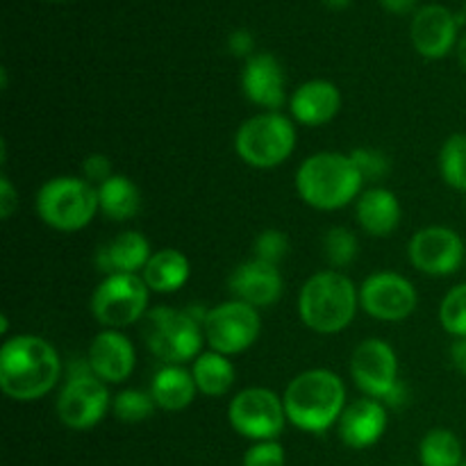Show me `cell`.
<instances>
[{"mask_svg":"<svg viewBox=\"0 0 466 466\" xmlns=\"http://www.w3.org/2000/svg\"><path fill=\"white\" fill-rule=\"evenodd\" d=\"M62 376V360L50 341L36 335L9 337L0 349V390L18 403L44 399Z\"/></svg>","mask_w":466,"mask_h":466,"instance_id":"1","label":"cell"},{"mask_svg":"<svg viewBox=\"0 0 466 466\" xmlns=\"http://www.w3.org/2000/svg\"><path fill=\"white\" fill-rule=\"evenodd\" d=\"M287 421L303 432L321 435L339 423L346 410V385L330 369H309L299 373L287 385L285 396Z\"/></svg>","mask_w":466,"mask_h":466,"instance_id":"2","label":"cell"},{"mask_svg":"<svg viewBox=\"0 0 466 466\" xmlns=\"http://www.w3.org/2000/svg\"><path fill=\"white\" fill-rule=\"evenodd\" d=\"M362 187L364 177L350 155L317 153L305 159L296 171L299 196L303 203L321 212L346 208L350 200L360 198Z\"/></svg>","mask_w":466,"mask_h":466,"instance_id":"3","label":"cell"},{"mask_svg":"<svg viewBox=\"0 0 466 466\" xmlns=\"http://www.w3.org/2000/svg\"><path fill=\"white\" fill-rule=\"evenodd\" d=\"M360 305V289L339 271L309 276L299 294L300 321L319 335H337L353 323Z\"/></svg>","mask_w":466,"mask_h":466,"instance_id":"4","label":"cell"},{"mask_svg":"<svg viewBox=\"0 0 466 466\" xmlns=\"http://www.w3.org/2000/svg\"><path fill=\"white\" fill-rule=\"evenodd\" d=\"M205 314L194 308L176 309L168 305L148 309L144 317V339L150 353L167 364L191 362L200 355L205 341L203 332Z\"/></svg>","mask_w":466,"mask_h":466,"instance_id":"5","label":"cell"},{"mask_svg":"<svg viewBox=\"0 0 466 466\" xmlns=\"http://www.w3.org/2000/svg\"><path fill=\"white\" fill-rule=\"evenodd\" d=\"M35 208L41 221L53 230L77 232L89 226L98 212V187L85 177H53L41 185Z\"/></svg>","mask_w":466,"mask_h":466,"instance_id":"6","label":"cell"},{"mask_svg":"<svg viewBox=\"0 0 466 466\" xmlns=\"http://www.w3.org/2000/svg\"><path fill=\"white\" fill-rule=\"evenodd\" d=\"M296 148V127L285 114L262 112L246 118L235 135V150L253 168H276Z\"/></svg>","mask_w":466,"mask_h":466,"instance_id":"7","label":"cell"},{"mask_svg":"<svg viewBox=\"0 0 466 466\" xmlns=\"http://www.w3.org/2000/svg\"><path fill=\"white\" fill-rule=\"evenodd\" d=\"M350 376L360 391L390 408L408 400V390L399 380V358L385 339H364L350 358Z\"/></svg>","mask_w":466,"mask_h":466,"instance_id":"8","label":"cell"},{"mask_svg":"<svg viewBox=\"0 0 466 466\" xmlns=\"http://www.w3.org/2000/svg\"><path fill=\"white\" fill-rule=\"evenodd\" d=\"M109 410L107 382L89 367V360H76L68 367L66 382L57 399V417L71 431H89L98 426Z\"/></svg>","mask_w":466,"mask_h":466,"instance_id":"9","label":"cell"},{"mask_svg":"<svg viewBox=\"0 0 466 466\" xmlns=\"http://www.w3.org/2000/svg\"><path fill=\"white\" fill-rule=\"evenodd\" d=\"M150 289L139 273H114L91 294V314L105 330H121L148 314Z\"/></svg>","mask_w":466,"mask_h":466,"instance_id":"10","label":"cell"},{"mask_svg":"<svg viewBox=\"0 0 466 466\" xmlns=\"http://www.w3.org/2000/svg\"><path fill=\"white\" fill-rule=\"evenodd\" d=\"M228 421L237 435L250 441L276 440L287 421L282 396L267 387H248L230 400Z\"/></svg>","mask_w":466,"mask_h":466,"instance_id":"11","label":"cell"},{"mask_svg":"<svg viewBox=\"0 0 466 466\" xmlns=\"http://www.w3.org/2000/svg\"><path fill=\"white\" fill-rule=\"evenodd\" d=\"M262 330L259 312L241 300H228L208 309L203 319L205 341L221 355H239L258 341Z\"/></svg>","mask_w":466,"mask_h":466,"instance_id":"12","label":"cell"},{"mask_svg":"<svg viewBox=\"0 0 466 466\" xmlns=\"http://www.w3.org/2000/svg\"><path fill=\"white\" fill-rule=\"evenodd\" d=\"M464 253L462 237L446 226L421 228L408 244L412 267L431 278L453 276L462 267Z\"/></svg>","mask_w":466,"mask_h":466,"instance_id":"13","label":"cell"},{"mask_svg":"<svg viewBox=\"0 0 466 466\" xmlns=\"http://www.w3.org/2000/svg\"><path fill=\"white\" fill-rule=\"evenodd\" d=\"M360 305L378 321H403L417 309L419 296L412 282L394 271H376L360 287Z\"/></svg>","mask_w":466,"mask_h":466,"instance_id":"14","label":"cell"},{"mask_svg":"<svg viewBox=\"0 0 466 466\" xmlns=\"http://www.w3.org/2000/svg\"><path fill=\"white\" fill-rule=\"evenodd\" d=\"M410 36L417 53L426 59H441L458 44V18L444 5H423L414 12Z\"/></svg>","mask_w":466,"mask_h":466,"instance_id":"15","label":"cell"},{"mask_svg":"<svg viewBox=\"0 0 466 466\" xmlns=\"http://www.w3.org/2000/svg\"><path fill=\"white\" fill-rule=\"evenodd\" d=\"M228 287L235 300H241L255 309L271 308L282 296V276L276 264L253 258L232 271Z\"/></svg>","mask_w":466,"mask_h":466,"instance_id":"16","label":"cell"},{"mask_svg":"<svg viewBox=\"0 0 466 466\" xmlns=\"http://www.w3.org/2000/svg\"><path fill=\"white\" fill-rule=\"evenodd\" d=\"M241 86L246 98L267 112H278L287 100L285 71L271 53H255L246 59Z\"/></svg>","mask_w":466,"mask_h":466,"instance_id":"17","label":"cell"},{"mask_svg":"<svg viewBox=\"0 0 466 466\" xmlns=\"http://www.w3.org/2000/svg\"><path fill=\"white\" fill-rule=\"evenodd\" d=\"M89 367L107 385H121L132 376L137 353L132 341L121 330H103L89 346Z\"/></svg>","mask_w":466,"mask_h":466,"instance_id":"18","label":"cell"},{"mask_svg":"<svg viewBox=\"0 0 466 466\" xmlns=\"http://www.w3.org/2000/svg\"><path fill=\"white\" fill-rule=\"evenodd\" d=\"M339 440L355 451L378 444L387 431L385 403L376 399H358L346 405L339 423Z\"/></svg>","mask_w":466,"mask_h":466,"instance_id":"19","label":"cell"},{"mask_svg":"<svg viewBox=\"0 0 466 466\" xmlns=\"http://www.w3.org/2000/svg\"><path fill=\"white\" fill-rule=\"evenodd\" d=\"M339 107L341 94L335 82L330 80L303 82L289 98L291 116L309 127L326 126L337 116Z\"/></svg>","mask_w":466,"mask_h":466,"instance_id":"20","label":"cell"},{"mask_svg":"<svg viewBox=\"0 0 466 466\" xmlns=\"http://www.w3.org/2000/svg\"><path fill=\"white\" fill-rule=\"evenodd\" d=\"M355 217L360 228L371 237H390L400 226L403 209L394 191L385 187H371L362 191L355 205Z\"/></svg>","mask_w":466,"mask_h":466,"instance_id":"21","label":"cell"},{"mask_svg":"<svg viewBox=\"0 0 466 466\" xmlns=\"http://www.w3.org/2000/svg\"><path fill=\"white\" fill-rule=\"evenodd\" d=\"M153 258L150 253V244L141 232L130 230L121 232L100 246L96 253V267L105 273V276H114V273H139L144 271L148 259Z\"/></svg>","mask_w":466,"mask_h":466,"instance_id":"22","label":"cell"},{"mask_svg":"<svg viewBox=\"0 0 466 466\" xmlns=\"http://www.w3.org/2000/svg\"><path fill=\"white\" fill-rule=\"evenodd\" d=\"M148 394L153 396L157 408L167 412H180L194 403L198 387H196L194 373L187 371L182 364H167L153 376Z\"/></svg>","mask_w":466,"mask_h":466,"instance_id":"23","label":"cell"},{"mask_svg":"<svg viewBox=\"0 0 466 466\" xmlns=\"http://www.w3.org/2000/svg\"><path fill=\"white\" fill-rule=\"evenodd\" d=\"M189 259L185 253L176 248H162L153 253L146 268L141 271V278L148 285L150 291L157 294H173L189 280Z\"/></svg>","mask_w":466,"mask_h":466,"instance_id":"24","label":"cell"},{"mask_svg":"<svg viewBox=\"0 0 466 466\" xmlns=\"http://www.w3.org/2000/svg\"><path fill=\"white\" fill-rule=\"evenodd\" d=\"M141 209V191L130 177L112 176L98 185V212L109 221H130Z\"/></svg>","mask_w":466,"mask_h":466,"instance_id":"25","label":"cell"},{"mask_svg":"<svg viewBox=\"0 0 466 466\" xmlns=\"http://www.w3.org/2000/svg\"><path fill=\"white\" fill-rule=\"evenodd\" d=\"M194 373L196 387L203 396L209 399H218V396L228 394L237 380L235 364L228 360V355L217 353V350H205L194 360Z\"/></svg>","mask_w":466,"mask_h":466,"instance_id":"26","label":"cell"},{"mask_svg":"<svg viewBox=\"0 0 466 466\" xmlns=\"http://www.w3.org/2000/svg\"><path fill=\"white\" fill-rule=\"evenodd\" d=\"M419 458L423 466H462V441L446 428H432L419 444Z\"/></svg>","mask_w":466,"mask_h":466,"instance_id":"27","label":"cell"},{"mask_svg":"<svg viewBox=\"0 0 466 466\" xmlns=\"http://www.w3.org/2000/svg\"><path fill=\"white\" fill-rule=\"evenodd\" d=\"M441 180L455 191L466 194V135L458 132L441 144L440 150Z\"/></svg>","mask_w":466,"mask_h":466,"instance_id":"28","label":"cell"},{"mask_svg":"<svg viewBox=\"0 0 466 466\" xmlns=\"http://www.w3.org/2000/svg\"><path fill=\"white\" fill-rule=\"evenodd\" d=\"M155 410H157V405H155L153 396L139 390H123L112 400V412L121 423L148 421Z\"/></svg>","mask_w":466,"mask_h":466,"instance_id":"29","label":"cell"},{"mask_svg":"<svg viewBox=\"0 0 466 466\" xmlns=\"http://www.w3.org/2000/svg\"><path fill=\"white\" fill-rule=\"evenodd\" d=\"M323 255L335 268H344L358 258V237L344 226L330 228L323 237Z\"/></svg>","mask_w":466,"mask_h":466,"instance_id":"30","label":"cell"},{"mask_svg":"<svg viewBox=\"0 0 466 466\" xmlns=\"http://www.w3.org/2000/svg\"><path fill=\"white\" fill-rule=\"evenodd\" d=\"M440 323L451 337H466V282L455 285L440 305Z\"/></svg>","mask_w":466,"mask_h":466,"instance_id":"31","label":"cell"},{"mask_svg":"<svg viewBox=\"0 0 466 466\" xmlns=\"http://www.w3.org/2000/svg\"><path fill=\"white\" fill-rule=\"evenodd\" d=\"M255 259H262V262L276 264L280 262L282 258L289 250V237L282 230H276V228H268V230L259 232L258 239H255Z\"/></svg>","mask_w":466,"mask_h":466,"instance_id":"32","label":"cell"},{"mask_svg":"<svg viewBox=\"0 0 466 466\" xmlns=\"http://www.w3.org/2000/svg\"><path fill=\"white\" fill-rule=\"evenodd\" d=\"M350 159L355 162L358 171L362 173L364 182H378L390 173V159L380 150L358 148L350 153Z\"/></svg>","mask_w":466,"mask_h":466,"instance_id":"33","label":"cell"},{"mask_svg":"<svg viewBox=\"0 0 466 466\" xmlns=\"http://www.w3.org/2000/svg\"><path fill=\"white\" fill-rule=\"evenodd\" d=\"M244 466H285V449L276 440L255 441L246 451Z\"/></svg>","mask_w":466,"mask_h":466,"instance_id":"34","label":"cell"},{"mask_svg":"<svg viewBox=\"0 0 466 466\" xmlns=\"http://www.w3.org/2000/svg\"><path fill=\"white\" fill-rule=\"evenodd\" d=\"M114 173H112V159L103 153H96L89 155V157L82 162V177L89 180L91 185H103L105 180H109Z\"/></svg>","mask_w":466,"mask_h":466,"instance_id":"35","label":"cell"},{"mask_svg":"<svg viewBox=\"0 0 466 466\" xmlns=\"http://www.w3.org/2000/svg\"><path fill=\"white\" fill-rule=\"evenodd\" d=\"M228 50H230L235 57H253V50H255V39L248 30L239 27V30L232 32L228 36Z\"/></svg>","mask_w":466,"mask_h":466,"instance_id":"36","label":"cell"},{"mask_svg":"<svg viewBox=\"0 0 466 466\" xmlns=\"http://www.w3.org/2000/svg\"><path fill=\"white\" fill-rule=\"evenodd\" d=\"M18 208V194L7 176L0 177V217L9 218Z\"/></svg>","mask_w":466,"mask_h":466,"instance_id":"37","label":"cell"},{"mask_svg":"<svg viewBox=\"0 0 466 466\" xmlns=\"http://www.w3.org/2000/svg\"><path fill=\"white\" fill-rule=\"evenodd\" d=\"M449 355H451V362H453V367L466 378V337L464 339H455L453 344H451Z\"/></svg>","mask_w":466,"mask_h":466,"instance_id":"38","label":"cell"},{"mask_svg":"<svg viewBox=\"0 0 466 466\" xmlns=\"http://www.w3.org/2000/svg\"><path fill=\"white\" fill-rule=\"evenodd\" d=\"M380 5L391 14H410L417 7V0H380Z\"/></svg>","mask_w":466,"mask_h":466,"instance_id":"39","label":"cell"},{"mask_svg":"<svg viewBox=\"0 0 466 466\" xmlns=\"http://www.w3.org/2000/svg\"><path fill=\"white\" fill-rule=\"evenodd\" d=\"M458 59H460V64H462V68L466 71V32L462 36H460V41H458Z\"/></svg>","mask_w":466,"mask_h":466,"instance_id":"40","label":"cell"},{"mask_svg":"<svg viewBox=\"0 0 466 466\" xmlns=\"http://www.w3.org/2000/svg\"><path fill=\"white\" fill-rule=\"evenodd\" d=\"M323 3H326L330 9H344V7H349L353 0H323Z\"/></svg>","mask_w":466,"mask_h":466,"instance_id":"41","label":"cell"},{"mask_svg":"<svg viewBox=\"0 0 466 466\" xmlns=\"http://www.w3.org/2000/svg\"><path fill=\"white\" fill-rule=\"evenodd\" d=\"M0 332H3V335L7 332V317H5V314L0 317Z\"/></svg>","mask_w":466,"mask_h":466,"instance_id":"42","label":"cell"},{"mask_svg":"<svg viewBox=\"0 0 466 466\" xmlns=\"http://www.w3.org/2000/svg\"><path fill=\"white\" fill-rule=\"evenodd\" d=\"M50 3H62V0H50Z\"/></svg>","mask_w":466,"mask_h":466,"instance_id":"43","label":"cell"}]
</instances>
